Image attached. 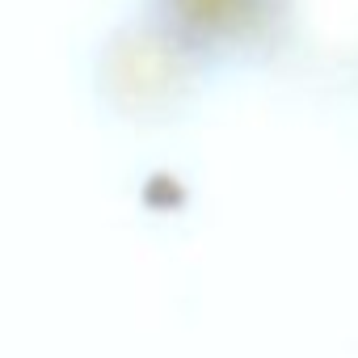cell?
<instances>
[{"instance_id":"6da1fadb","label":"cell","mask_w":358,"mask_h":358,"mask_svg":"<svg viewBox=\"0 0 358 358\" xmlns=\"http://www.w3.org/2000/svg\"><path fill=\"white\" fill-rule=\"evenodd\" d=\"M215 76L220 68L211 59H203L143 5H131L118 22H110L89 55L97 106L127 127H160L182 118Z\"/></svg>"},{"instance_id":"7a4b0ae2","label":"cell","mask_w":358,"mask_h":358,"mask_svg":"<svg viewBox=\"0 0 358 358\" xmlns=\"http://www.w3.org/2000/svg\"><path fill=\"white\" fill-rule=\"evenodd\" d=\"M182 34L203 59L224 72H282L295 38V0H135Z\"/></svg>"},{"instance_id":"3957f363","label":"cell","mask_w":358,"mask_h":358,"mask_svg":"<svg viewBox=\"0 0 358 358\" xmlns=\"http://www.w3.org/2000/svg\"><path fill=\"white\" fill-rule=\"evenodd\" d=\"M282 72L358 101V0H295V38Z\"/></svg>"}]
</instances>
